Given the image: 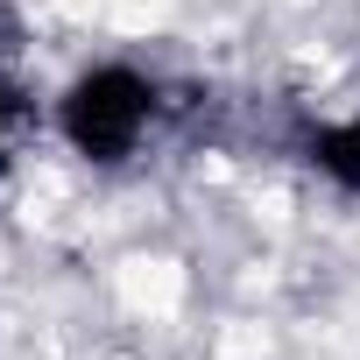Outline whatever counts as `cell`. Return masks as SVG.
Returning a JSON list of instances; mask_svg holds the SVG:
<instances>
[{"label": "cell", "instance_id": "cell-1", "mask_svg": "<svg viewBox=\"0 0 360 360\" xmlns=\"http://www.w3.org/2000/svg\"><path fill=\"white\" fill-rule=\"evenodd\" d=\"M297 8H311V0H283V15H297Z\"/></svg>", "mask_w": 360, "mask_h": 360}]
</instances>
